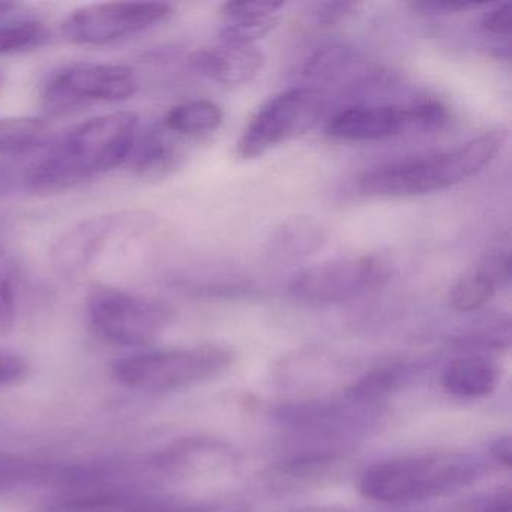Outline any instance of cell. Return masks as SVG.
Returning a JSON list of instances; mask_svg holds the SVG:
<instances>
[{"instance_id":"cell-1","label":"cell","mask_w":512,"mask_h":512,"mask_svg":"<svg viewBox=\"0 0 512 512\" xmlns=\"http://www.w3.org/2000/svg\"><path fill=\"white\" fill-rule=\"evenodd\" d=\"M139 116L113 112L77 125L40 158L26 175L35 191L67 190L110 172L130 157Z\"/></svg>"},{"instance_id":"cell-2","label":"cell","mask_w":512,"mask_h":512,"mask_svg":"<svg viewBox=\"0 0 512 512\" xmlns=\"http://www.w3.org/2000/svg\"><path fill=\"white\" fill-rule=\"evenodd\" d=\"M506 142L503 131H490L439 154L368 170L359 178L362 194L385 199L418 197L448 190L481 172Z\"/></svg>"},{"instance_id":"cell-3","label":"cell","mask_w":512,"mask_h":512,"mask_svg":"<svg viewBox=\"0 0 512 512\" xmlns=\"http://www.w3.org/2000/svg\"><path fill=\"white\" fill-rule=\"evenodd\" d=\"M482 458L460 452L410 455L368 467L359 479L367 499L383 503H410L448 496L484 478Z\"/></svg>"},{"instance_id":"cell-4","label":"cell","mask_w":512,"mask_h":512,"mask_svg":"<svg viewBox=\"0 0 512 512\" xmlns=\"http://www.w3.org/2000/svg\"><path fill=\"white\" fill-rule=\"evenodd\" d=\"M233 350L215 344L160 350L119 359L112 367L116 382L149 394L185 391L217 379L235 364Z\"/></svg>"},{"instance_id":"cell-5","label":"cell","mask_w":512,"mask_h":512,"mask_svg":"<svg viewBox=\"0 0 512 512\" xmlns=\"http://www.w3.org/2000/svg\"><path fill=\"white\" fill-rule=\"evenodd\" d=\"M325 107V95L313 86L275 95L245 125L236 143V154L242 160H256L271 149L304 136L319 124Z\"/></svg>"},{"instance_id":"cell-6","label":"cell","mask_w":512,"mask_h":512,"mask_svg":"<svg viewBox=\"0 0 512 512\" xmlns=\"http://www.w3.org/2000/svg\"><path fill=\"white\" fill-rule=\"evenodd\" d=\"M88 314L101 338L125 347L152 343L172 322L167 305L115 287H95L89 293Z\"/></svg>"},{"instance_id":"cell-7","label":"cell","mask_w":512,"mask_h":512,"mask_svg":"<svg viewBox=\"0 0 512 512\" xmlns=\"http://www.w3.org/2000/svg\"><path fill=\"white\" fill-rule=\"evenodd\" d=\"M389 278L391 266L382 257H340L302 271L290 284L289 293L307 304H341L380 289Z\"/></svg>"},{"instance_id":"cell-8","label":"cell","mask_w":512,"mask_h":512,"mask_svg":"<svg viewBox=\"0 0 512 512\" xmlns=\"http://www.w3.org/2000/svg\"><path fill=\"white\" fill-rule=\"evenodd\" d=\"M136 89L133 70L124 65L76 64L50 77L43 103L53 115H64L89 104L127 100Z\"/></svg>"},{"instance_id":"cell-9","label":"cell","mask_w":512,"mask_h":512,"mask_svg":"<svg viewBox=\"0 0 512 512\" xmlns=\"http://www.w3.org/2000/svg\"><path fill=\"white\" fill-rule=\"evenodd\" d=\"M170 14L172 7L161 2L91 5L74 11L62 25V32L71 43L80 46H104L142 34L164 22Z\"/></svg>"},{"instance_id":"cell-10","label":"cell","mask_w":512,"mask_h":512,"mask_svg":"<svg viewBox=\"0 0 512 512\" xmlns=\"http://www.w3.org/2000/svg\"><path fill=\"white\" fill-rule=\"evenodd\" d=\"M238 452L211 436L182 437L152 458L155 475L172 481H199L226 475L238 466Z\"/></svg>"},{"instance_id":"cell-11","label":"cell","mask_w":512,"mask_h":512,"mask_svg":"<svg viewBox=\"0 0 512 512\" xmlns=\"http://www.w3.org/2000/svg\"><path fill=\"white\" fill-rule=\"evenodd\" d=\"M380 407L341 401H304L287 404L275 416L281 424L299 433L335 440L373 421Z\"/></svg>"},{"instance_id":"cell-12","label":"cell","mask_w":512,"mask_h":512,"mask_svg":"<svg viewBox=\"0 0 512 512\" xmlns=\"http://www.w3.org/2000/svg\"><path fill=\"white\" fill-rule=\"evenodd\" d=\"M326 136L338 142L370 143L394 139L413 131L409 104H364L346 107L326 124Z\"/></svg>"},{"instance_id":"cell-13","label":"cell","mask_w":512,"mask_h":512,"mask_svg":"<svg viewBox=\"0 0 512 512\" xmlns=\"http://www.w3.org/2000/svg\"><path fill=\"white\" fill-rule=\"evenodd\" d=\"M76 461H55L0 452V496L49 488L64 494L73 484Z\"/></svg>"},{"instance_id":"cell-14","label":"cell","mask_w":512,"mask_h":512,"mask_svg":"<svg viewBox=\"0 0 512 512\" xmlns=\"http://www.w3.org/2000/svg\"><path fill=\"white\" fill-rule=\"evenodd\" d=\"M127 218L122 215H101L77 224L56 241L52 259L64 274H77L94 262L112 236L122 229Z\"/></svg>"},{"instance_id":"cell-15","label":"cell","mask_w":512,"mask_h":512,"mask_svg":"<svg viewBox=\"0 0 512 512\" xmlns=\"http://www.w3.org/2000/svg\"><path fill=\"white\" fill-rule=\"evenodd\" d=\"M193 70L224 86L251 82L265 65V55L256 46L221 44L200 50L190 59Z\"/></svg>"},{"instance_id":"cell-16","label":"cell","mask_w":512,"mask_h":512,"mask_svg":"<svg viewBox=\"0 0 512 512\" xmlns=\"http://www.w3.org/2000/svg\"><path fill=\"white\" fill-rule=\"evenodd\" d=\"M346 458L335 451H311L275 464L266 473L269 484L280 490H307L329 484L341 475Z\"/></svg>"},{"instance_id":"cell-17","label":"cell","mask_w":512,"mask_h":512,"mask_svg":"<svg viewBox=\"0 0 512 512\" xmlns=\"http://www.w3.org/2000/svg\"><path fill=\"white\" fill-rule=\"evenodd\" d=\"M185 152L179 136L161 125L148 133L137 134L128 163L131 169L146 181H161L172 175L184 163Z\"/></svg>"},{"instance_id":"cell-18","label":"cell","mask_w":512,"mask_h":512,"mask_svg":"<svg viewBox=\"0 0 512 512\" xmlns=\"http://www.w3.org/2000/svg\"><path fill=\"white\" fill-rule=\"evenodd\" d=\"M328 239L325 227L311 217H292L275 227L266 242V254L274 262L295 263L313 256Z\"/></svg>"},{"instance_id":"cell-19","label":"cell","mask_w":512,"mask_h":512,"mask_svg":"<svg viewBox=\"0 0 512 512\" xmlns=\"http://www.w3.org/2000/svg\"><path fill=\"white\" fill-rule=\"evenodd\" d=\"M499 382V364L482 355L457 359L446 368L442 377L443 389L458 398L487 397Z\"/></svg>"},{"instance_id":"cell-20","label":"cell","mask_w":512,"mask_h":512,"mask_svg":"<svg viewBox=\"0 0 512 512\" xmlns=\"http://www.w3.org/2000/svg\"><path fill=\"white\" fill-rule=\"evenodd\" d=\"M412 376V367L404 362H392L368 371L344 392V400L361 406L380 407Z\"/></svg>"},{"instance_id":"cell-21","label":"cell","mask_w":512,"mask_h":512,"mask_svg":"<svg viewBox=\"0 0 512 512\" xmlns=\"http://www.w3.org/2000/svg\"><path fill=\"white\" fill-rule=\"evenodd\" d=\"M223 119L218 104L197 100L173 107L164 118L163 127L179 137H197L217 131Z\"/></svg>"},{"instance_id":"cell-22","label":"cell","mask_w":512,"mask_h":512,"mask_svg":"<svg viewBox=\"0 0 512 512\" xmlns=\"http://www.w3.org/2000/svg\"><path fill=\"white\" fill-rule=\"evenodd\" d=\"M499 287H502L500 281L481 262L473 271L455 283L449 299L452 307L460 313H473L488 304Z\"/></svg>"},{"instance_id":"cell-23","label":"cell","mask_w":512,"mask_h":512,"mask_svg":"<svg viewBox=\"0 0 512 512\" xmlns=\"http://www.w3.org/2000/svg\"><path fill=\"white\" fill-rule=\"evenodd\" d=\"M110 512H248L247 506L235 500H214V502H173L155 499L143 493L121 503Z\"/></svg>"},{"instance_id":"cell-24","label":"cell","mask_w":512,"mask_h":512,"mask_svg":"<svg viewBox=\"0 0 512 512\" xmlns=\"http://www.w3.org/2000/svg\"><path fill=\"white\" fill-rule=\"evenodd\" d=\"M356 64L358 53L352 47L335 44L314 53L305 64L304 74L313 82H334L349 73Z\"/></svg>"},{"instance_id":"cell-25","label":"cell","mask_w":512,"mask_h":512,"mask_svg":"<svg viewBox=\"0 0 512 512\" xmlns=\"http://www.w3.org/2000/svg\"><path fill=\"white\" fill-rule=\"evenodd\" d=\"M49 127L43 119H0V154L28 151L44 142Z\"/></svg>"},{"instance_id":"cell-26","label":"cell","mask_w":512,"mask_h":512,"mask_svg":"<svg viewBox=\"0 0 512 512\" xmlns=\"http://www.w3.org/2000/svg\"><path fill=\"white\" fill-rule=\"evenodd\" d=\"M49 40V31L37 20H16L0 25V55L31 52Z\"/></svg>"},{"instance_id":"cell-27","label":"cell","mask_w":512,"mask_h":512,"mask_svg":"<svg viewBox=\"0 0 512 512\" xmlns=\"http://www.w3.org/2000/svg\"><path fill=\"white\" fill-rule=\"evenodd\" d=\"M275 17L260 20H232L220 31V43L232 46H253L257 40L265 38L269 32L277 28Z\"/></svg>"},{"instance_id":"cell-28","label":"cell","mask_w":512,"mask_h":512,"mask_svg":"<svg viewBox=\"0 0 512 512\" xmlns=\"http://www.w3.org/2000/svg\"><path fill=\"white\" fill-rule=\"evenodd\" d=\"M509 322L503 319H490L478 323L472 331L460 337L463 347H481V349H503L511 341Z\"/></svg>"},{"instance_id":"cell-29","label":"cell","mask_w":512,"mask_h":512,"mask_svg":"<svg viewBox=\"0 0 512 512\" xmlns=\"http://www.w3.org/2000/svg\"><path fill=\"white\" fill-rule=\"evenodd\" d=\"M284 7V2L272 0H241L226 2L221 5L220 13L226 22L232 20H260L275 17V13Z\"/></svg>"},{"instance_id":"cell-30","label":"cell","mask_w":512,"mask_h":512,"mask_svg":"<svg viewBox=\"0 0 512 512\" xmlns=\"http://www.w3.org/2000/svg\"><path fill=\"white\" fill-rule=\"evenodd\" d=\"M17 301L13 278L0 266V332H7L16 323Z\"/></svg>"},{"instance_id":"cell-31","label":"cell","mask_w":512,"mask_h":512,"mask_svg":"<svg viewBox=\"0 0 512 512\" xmlns=\"http://www.w3.org/2000/svg\"><path fill=\"white\" fill-rule=\"evenodd\" d=\"M29 364L19 353L0 349V388L17 385L28 377Z\"/></svg>"},{"instance_id":"cell-32","label":"cell","mask_w":512,"mask_h":512,"mask_svg":"<svg viewBox=\"0 0 512 512\" xmlns=\"http://www.w3.org/2000/svg\"><path fill=\"white\" fill-rule=\"evenodd\" d=\"M481 28L496 37H509L512 29L511 5L500 4L482 16Z\"/></svg>"},{"instance_id":"cell-33","label":"cell","mask_w":512,"mask_h":512,"mask_svg":"<svg viewBox=\"0 0 512 512\" xmlns=\"http://www.w3.org/2000/svg\"><path fill=\"white\" fill-rule=\"evenodd\" d=\"M361 8L358 2H325L317 5L316 16L317 23L323 26H334L343 20L349 19Z\"/></svg>"},{"instance_id":"cell-34","label":"cell","mask_w":512,"mask_h":512,"mask_svg":"<svg viewBox=\"0 0 512 512\" xmlns=\"http://www.w3.org/2000/svg\"><path fill=\"white\" fill-rule=\"evenodd\" d=\"M484 4L478 2H452V0H424V2H413L410 7L419 14H454L461 11L473 10L482 7Z\"/></svg>"},{"instance_id":"cell-35","label":"cell","mask_w":512,"mask_h":512,"mask_svg":"<svg viewBox=\"0 0 512 512\" xmlns=\"http://www.w3.org/2000/svg\"><path fill=\"white\" fill-rule=\"evenodd\" d=\"M472 512H512L511 490L505 488V490L491 494L487 499L479 502L478 505L472 509Z\"/></svg>"},{"instance_id":"cell-36","label":"cell","mask_w":512,"mask_h":512,"mask_svg":"<svg viewBox=\"0 0 512 512\" xmlns=\"http://www.w3.org/2000/svg\"><path fill=\"white\" fill-rule=\"evenodd\" d=\"M491 457L505 469L512 467V440L511 436L499 437L494 440L490 448Z\"/></svg>"},{"instance_id":"cell-37","label":"cell","mask_w":512,"mask_h":512,"mask_svg":"<svg viewBox=\"0 0 512 512\" xmlns=\"http://www.w3.org/2000/svg\"><path fill=\"white\" fill-rule=\"evenodd\" d=\"M295 512H352L344 506L325 505V506H311V508L299 509Z\"/></svg>"},{"instance_id":"cell-38","label":"cell","mask_w":512,"mask_h":512,"mask_svg":"<svg viewBox=\"0 0 512 512\" xmlns=\"http://www.w3.org/2000/svg\"><path fill=\"white\" fill-rule=\"evenodd\" d=\"M13 7V4H2V2H0V17L4 16L5 13H8V11Z\"/></svg>"},{"instance_id":"cell-39","label":"cell","mask_w":512,"mask_h":512,"mask_svg":"<svg viewBox=\"0 0 512 512\" xmlns=\"http://www.w3.org/2000/svg\"><path fill=\"white\" fill-rule=\"evenodd\" d=\"M0 85H2V76H0Z\"/></svg>"}]
</instances>
